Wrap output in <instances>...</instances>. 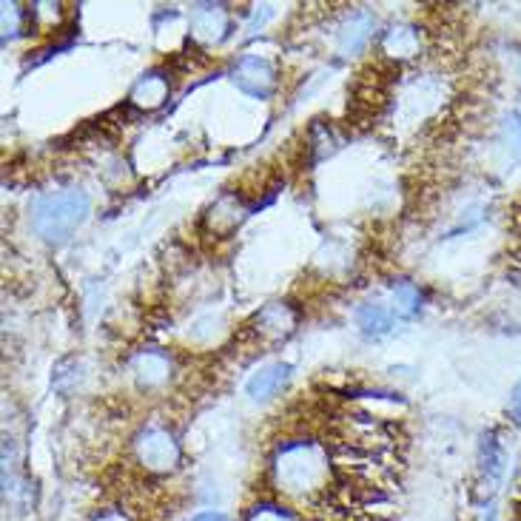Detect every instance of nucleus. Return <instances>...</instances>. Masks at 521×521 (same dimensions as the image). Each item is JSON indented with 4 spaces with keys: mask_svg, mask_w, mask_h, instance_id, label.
I'll return each instance as SVG.
<instances>
[{
    "mask_svg": "<svg viewBox=\"0 0 521 521\" xmlns=\"http://www.w3.org/2000/svg\"><path fill=\"white\" fill-rule=\"evenodd\" d=\"M191 521H228V516L223 513H214V510H208V513H197Z\"/></svg>",
    "mask_w": 521,
    "mask_h": 521,
    "instance_id": "412c9836",
    "label": "nucleus"
},
{
    "mask_svg": "<svg viewBox=\"0 0 521 521\" xmlns=\"http://www.w3.org/2000/svg\"><path fill=\"white\" fill-rule=\"evenodd\" d=\"M391 299H393V314L396 317H416L419 308H422V294L419 288L408 280H396L391 288Z\"/></svg>",
    "mask_w": 521,
    "mask_h": 521,
    "instance_id": "2eb2a0df",
    "label": "nucleus"
},
{
    "mask_svg": "<svg viewBox=\"0 0 521 521\" xmlns=\"http://www.w3.org/2000/svg\"><path fill=\"white\" fill-rule=\"evenodd\" d=\"M92 521H131L123 510H103V513H97Z\"/></svg>",
    "mask_w": 521,
    "mask_h": 521,
    "instance_id": "aec40b11",
    "label": "nucleus"
},
{
    "mask_svg": "<svg viewBox=\"0 0 521 521\" xmlns=\"http://www.w3.org/2000/svg\"><path fill=\"white\" fill-rule=\"evenodd\" d=\"M245 217H248V205L242 203V197H237L234 191H225L205 211V228L214 237H228L240 228Z\"/></svg>",
    "mask_w": 521,
    "mask_h": 521,
    "instance_id": "423d86ee",
    "label": "nucleus"
},
{
    "mask_svg": "<svg viewBox=\"0 0 521 521\" xmlns=\"http://www.w3.org/2000/svg\"><path fill=\"white\" fill-rule=\"evenodd\" d=\"M271 479L288 502L314 504L328 496L334 484V465L328 447L314 439L282 442L271 459Z\"/></svg>",
    "mask_w": 521,
    "mask_h": 521,
    "instance_id": "f257e3e1",
    "label": "nucleus"
},
{
    "mask_svg": "<svg viewBox=\"0 0 521 521\" xmlns=\"http://www.w3.org/2000/svg\"><path fill=\"white\" fill-rule=\"evenodd\" d=\"M92 214V200L80 188H63L43 194L32 208V228L46 242H63L75 234Z\"/></svg>",
    "mask_w": 521,
    "mask_h": 521,
    "instance_id": "f03ea898",
    "label": "nucleus"
},
{
    "mask_svg": "<svg viewBox=\"0 0 521 521\" xmlns=\"http://www.w3.org/2000/svg\"><path fill=\"white\" fill-rule=\"evenodd\" d=\"M507 419L521 428V382H516V388L510 391V399H507Z\"/></svg>",
    "mask_w": 521,
    "mask_h": 521,
    "instance_id": "6ab92c4d",
    "label": "nucleus"
},
{
    "mask_svg": "<svg viewBox=\"0 0 521 521\" xmlns=\"http://www.w3.org/2000/svg\"><path fill=\"white\" fill-rule=\"evenodd\" d=\"M231 80L240 92L251 94L257 100H268L277 92V69L262 55H242L231 69Z\"/></svg>",
    "mask_w": 521,
    "mask_h": 521,
    "instance_id": "20e7f679",
    "label": "nucleus"
},
{
    "mask_svg": "<svg viewBox=\"0 0 521 521\" xmlns=\"http://www.w3.org/2000/svg\"><path fill=\"white\" fill-rule=\"evenodd\" d=\"M131 373L143 391H154L166 385L171 376V359L163 351H140L131 362Z\"/></svg>",
    "mask_w": 521,
    "mask_h": 521,
    "instance_id": "6e6552de",
    "label": "nucleus"
},
{
    "mask_svg": "<svg viewBox=\"0 0 521 521\" xmlns=\"http://www.w3.org/2000/svg\"><path fill=\"white\" fill-rule=\"evenodd\" d=\"M371 35H373L371 15H368V12H354L351 18L339 26V32H336V46H339V55H345V57L359 55V52L368 46Z\"/></svg>",
    "mask_w": 521,
    "mask_h": 521,
    "instance_id": "9b49d317",
    "label": "nucleus"
},
{
    "mask_svg": "<svg viewBox=\"0 0 521 521\" xmlns=\"http://www.w3.org/2000/svg\"><path fill=\"white\" fill-rule=\"evenodd\" d=\"M245 521H302V519H299L297 510H291V507H285V504L260 502L248 510Z\"/></svg>",
    "mask_w": 521,
    "mask_h": 521,
    "instance_id": "dca6fc26",
    "label": "nucleus"
},
{
    "mask_svg": "<svg viewBox=\"0 0 521 521\" xmlns=\"http://www.w3.org/2000/svg\"><path fill=\"white\" fill-rule=\"evenodd\" d=\"M231 32V12L223 3H197L188 12V35L200 46H220Z\"/></svg>",
    "mask_w": 521,
    "mask_h": 521,
    "instance_id": "39448f33",
    "label": "nucleus"
},
{
    "mask_svg": "<svg viewBox=\"0 0 521 521\" xmlns=\"http://www.w3.org/2000/svg\"><path fill=\"white\" fill-rule=\"evenodd\" d=\"M134 456H137V465L151 476H168L180 467L183 450L171 430L146 428L134 439Z\"/></svg>",
    "mask_w": 521,
    "mask_h": 521,
    "instance_id": "7ed1b4c3",
    "label": "nucleus"
},
{
    "mask_svg": "<svg viewBox=\"0 0 521 521\" xmlns=\"http://www.w3.org/2000/svg\"><path fill=\"white\" fill-rule=\"evenodd\" d=\"M288 379H291V365L271 362V365H262L257 373H251V379L245 382V393L254 402H265V399L277 396L288 385Z\"/></svg>",
    "mask_w": 521,
    "mask_h": 521,
    "instance_id": "9d476101",
    "label": "nucleus"
},
{
    "mask_svg": "<svg viewBox=\"0 0 521 521\" xmlns=\"http://www.w3.org/2000/svg\"><path fill=\"white\" fill-rule=\"evenodd\" d=\"M294 328H297V314L285 302H268L254 317V334L260 336L262 342H282L294 334Z\"/></svg>",
    "mask_w": 521,
    "mask_h": 521,
    "instance_id": "0eeeda50",
    "label": "nucleus"
},
{
    "mask_svg": "<svg viewBox=\"0 0 521 521\" xmlns=\"http://www.w3.org/2000/svg\"><path fill=\"white\" fill-rule=\"evenodd\" d=\"M502 143L513 160H521V114L510 112L502 120Z\"/></svg>",
    "mask_w": 521,
    "mask_h": 521,
    "instance_id": "f3484780",
    "label": "nucleus"
},
{
    "mask_svg": "<svg viewBox=\"0 0 521 521\" xmlns=\"http://www.w3.org/2000/svg\"><path fill=\"white\" fill-rule=\"evenodd\" d=\"M419 46H422L419 29H416V26H408V23L391 26V29L382 35V52L388 57H393V60L416 57L419 55Z\"/></svg>",
    "mask_w": 521,
    "mask_h": 521,
    "instance_id": "f8f14e48",
    "label": "nucleus"
},
{
    "mask_svg": "<svg viewBox=\"0 0 521 521\" xmlns=\"http://www.w3.org/2000/svg\"><path fill=\"white\" fill-rule=\"evenodd\" d=\"M502 470H504V456H502V447L496 442V436L493 433H484L482 442H479V476H482V482L490 484V490L499 484L502 479Z\"/></svg>",
    "mask_w": 521,
    "mask_h": 521,
    "instance_id": "4468645a",
    "label": "nucleus"
},
{
    "mask_svg": "<svg viewBox=\"0 0 521 521\" xmlns=\"http://www.w3.org/2000/svg\"><path fill=\"white\" fill-rule=\"evenodd\" d=\"M393 308H385V305H379V302H368V305H362L359 311H356V325H359V331L365 336H371V339H382V336H388L393 331Z\"/></svg>",
    "mask_w": 521,
    "mask_h": 521,
    "instance_id": "ddd939ff",
    "label": "nucleus"
},
{
    "mask_svg": "<svg viewBox=\"0 0 521 521\" xmlns=\"http://www.w3.org/2000/svg\"><path fill=\"white\" fill-rule=\"evenodd\" d=\"M20 20H23V9L18 3H3V38H15L20 32Z\"/></svg>",
    "mask_w": 521,
    "mask_h": 521,
    "instance_id": "a211bd4d",
    "label": "nucleus"
},
{
    "mask_svg": "<svg viewBox=\"0 0 521 521\" xmlns=\"http://www.w3.org/2000/svg\"><path fill=\"white\" fill-rule=\"evenodd\" d=\"M168 92H171V83L163 72H146L131 86L129 103L140 112H154L166 103Z\"/></svg>",
    "mask_w": 521,
    "mask_h": 521,
    "instance_id": "1a4fd4ad",
    "label": "nucleus"
}]
</instances>
